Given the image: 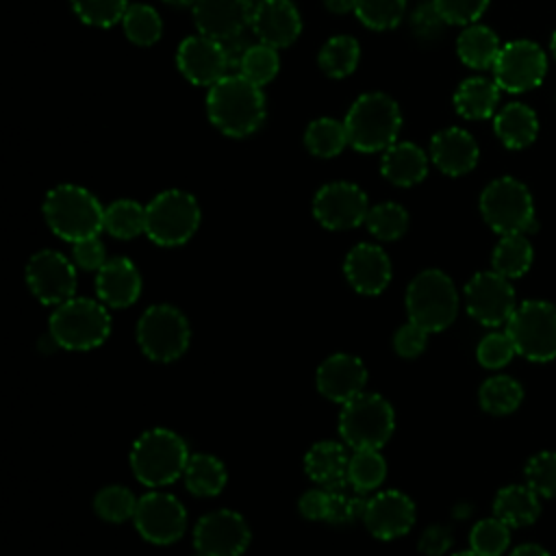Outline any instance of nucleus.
Instances as JSON below:
<instances>
[{
    "instance_id": "obj_1",
    "label": "nucleus",
    "mask_w": 556,
    "mask_h": 556,
    "mask_svg": "<svg viewBox=\"0 0 556 556\" xmlns=\"http://www.w3.org/2000/svg\"><path fill=\"white\" fill-rule=\"evenodd\" d=\"M206 113L224 135L248 137L265 119V96L241 74H228L208 89Z\"/></svg>"
},
{
    "instance_id": "obj_2",
    "label": "nucleus",
    "mask_w": 556,
    "mask_h": 556,
    "mask_svg": "<svg viewBox=\"0 0 556 556\" xmlns=\"http://www.w3.org/2000/svg\"><path fill=\"white\" fill-rule=\"evenodd\" d=\"M189 460L187 443L167 428H150L130 447V469L146 486L172 484L185 473Z\"/></svg>"
},
{
    "instance_id": "obj_3",
    "label": "nucleus",
    "mask_w": 556,
    "mask_h": 556,
    "mask_svg": "<svg viewBox=\"0 0 556 556\" xmlns=\"http://www.w3.org/2000/svg\"><path fill=\"white\" fill-rule=\"evenodd\" d=\"M43 217L54 235L65 241L98 237L104 228V208L93 193L78 185H59L43 200Z\"/></svg>"
},
{
    "instance_id": "obj_4",
    "label": "nucleus",
    "mask_w": 556,
    "mask_h": 556,
    "mask_svg": "<svg viewBox=\"0 0 556 556\" xmlns=\"http://www.w3.org/2000/svg\"><path fill=\"white\" fill-rule=\"evenodd\" d=\"M348 141L358 152H378L395 143L402 115L393 98L387 93H365L354 100L345 115Z\"/></svg>"
},
{
    "instance_id": "obj_5",
    "label": "nucleus",
    "mask_w": 556,
    "mask_h": 556,
    "mask_svg": "<svg viewBox=\"0 0 556 556\" xmlns=\"http://www.w3.org/2000/svg\"><path fill=\"white\" fill-rule=\"evenodd\" d=\"M109 332L111 315L98 300L70 298L50 315V337L63 350H93L106 341Z\"/></svg>"
},
{
    "instance_id": "obj_6",
    "label": "nucleus",
    "mask_w": 556,
    "mask_h": 556,
    "mask_svg": "<svg viewBox=\"0 0 556 556\" xmlns=\"http://www.w3.org/2000/svg\"><path fill=\"white\" fill-rule=\"evenodd\" d=\"M408 321L426 332H441L456 319L458 293L454 280L441 269L419 271L406 287Z\"/></svg>"
},
{
    "instance_id": "obj_7",
    "label": "nucleus",
    "mask_w": 556,
    "mask_h": 556,
    "mask_svg": "<svg viewBox=\"0 0 556 556\" xmlns=\"http://www.w3.org/2000/svg\"><path fill=\"white\" fill-rule=\"evenodd\" d=\"M395 415L391 404L378 393H361L343 404L339 432L352 450H380L393 434Z\"/></svg>"
},
{
    "instance_id": "obj_8",
    "label": "nucleus",
    "mask_w": 556,
    "mask_h": 556,
    "mask_svg": "<svg viewBox=\"0 0 556 556\" xmlns=\"http://www.w3.org/2000/svg\"><path fill=\"white\" fill-rule=\"evenodd\" d=\"M506 332L519 356L532 363L556 358V306L545 300H526L517 304L506 321Z\"/></svg>"
},
{
    "instance_id": "obj_9",
    "label": "nucleus",
    "mask_w": 556,
    "mask_h": 556,
    "mask_svg": "<svg viewBox=\"0 0 556 556\" xmlns=\"http://www.w3.org/2000/svg\"><path fill=\"white\" fill-rule=\"evenodd\" d=\"M200 226L195 198L180 189H167L146 206V235L156 245H182Z\"/></svg>"
},
{
    "instance_id": "obj_10",
    "label": "nucleus",
    "mask_w": 556,
    "mask_h": 556,
    "mask_svg": "<svg viewBox=\"0 0 556 556\" xmlns=\"http://www.w3.org/2000/svg\"><path fill=\"white\" fill-rule=\"evenodd\" d=\"M191 341V328L182 311L172 304L148 306L137 321V343L141 352L159 363L180 358Z\"/></svg>"
},
{
    "instance_id": "obj_11",
    "label": "nucleus",
    "mask_w": 556,
    "mask_h": 556,
    "mask_svg": "<svg viewBox=\"0 0 556 556\" xmlns=\"http://www.w3.org/2000/svg\"><path fill=\"white\" fill-rule=\"evenodd\" d=\"M484 222L500 235L528 232L534 226V202L523 182L502 176L489 182L480 195Z\"/></svg>"
},
{
    "instance_id": "obj_12",
    "label": "nucleus",
    "mask_w": 556,
    "mask_h": 556,
    "mask_svg": "<svg viewBox=\"0 0 556 556\" xmlns=\"http://www.w3.org/2000/svg\"><path fill=\"white\" fill-rule=\"evenodd\" d=\"M467 313L482 326L497 328L506 326L517 308L515 289L508 278L497 271H478L465 285Z\"/></svg>"
},
{
    "instance_id": "obj_13",
    "label": "nucleus",
    "mask_w": 556,
    "mask_h": 556,
    "mask_svg": "<svg viewBox=\"0 0 556 556\" xmlns=\"http://www.w3.org/2000/svg\"><path fill=\"white\" fill-rule=\"evenodd\" d=\"M137 532L154 545H169L187 530V510L178 497L150 491L139 497L132 515Z\"/></svg>"
},
{
    "instance_id": "obj_14",
    "label": "nucleus",
    "mask_w": 556,
    "mask_h": 556,
    "mask_svg": "<svg viewBox=\"0 0 556 556\" xmlns=\"http://www.w3.org/2000/svg\"><path fill=\"white\" fill-rule=\"evenodd\" d=\"M545 72H547L545 52L541 50V46L528 39H517L502 46L493 63L495 83L500 85V89L510 93H521L541 85Z\"/></svg>"
},
{
    "instance_id": "obj_15",
    "label": "nucleus",
    "mask_w": 556,
    "mask_h": 556,
    "mask_svg": "<svg viewBox=\"0 0 556 556\" xmlns=\"http://www.w3.org/2000/svg\"><path fill=\"white\" fill-rule=\"evenodd\" d=\"M26 285L41 304H63L76 291V265L56 250H41L26 265Z\"/></svg>"
},
{
    "instance_id": "obj_16",
    "label": "nucleus",
    "mask_w": 556,
    "mask_h": 556,
    "mask_svg": "<svg viewBox=\"0 0 556 556\" xmlns=\"http://www.w3.org/2000/svg\"><path fill=\"white\" fill-rule=\"evenodd\" d=\"M369 204L354 182H328L313 198V215L328 230H350L365 224Z\"/></svg>"
},
{
    "instance_id": "obj_17",
    "label": "nucleus",
    "mask_w": 556,
    "mask_h": 556,
    "mask_svg": "<svg viewBox=\"0 0 556 556\" xmlns=\"http://www.w3.org/2000/svg\"><path fill=\"white\" fill-rule=\"evenodd\" d=\"M193 545L206 556H241L250 545V526L235 510H213L198 519Z\"/></svg>"
},
{
    "instance_id": "obj_18",
    "label": "nucleus",
    "mask_w": 556,
    "mask_h": 556,
    "mask_svg": "<svg viewBox=\"0 0 556 556\" xmlns=\"http://www.w3.org/2000/svg\"><path fill=\"white\" fill-rule=\"evenodd\" d=\"M363 521H365V528L376 539L391 541L406 534L413 528L415 504L402 491H395V489L380 491L367 497Z\"/></svg>"
},
{
    "instance_id": "obj_19",
    "label": "nucleus",
    "mask_w": 556,
    "mask_h": 556,
    "mask_svg": "<svg viewBox=\"0 0 556 556\" xmlns=\"http://www.w3.org/2000/svg\"><path fill=\"white\" fill-rule=\"evenodd\" d=\"M176 63L180 74L200 87H213L217 80L228 76V63L219 41L204 35L182 39L176 52Z\"/></svg>"
},
{
    "instance_id": "obj_20",
    "label": "nucleus",
    "mask_w": 556,
    "mask_h": 556,
    "mask_svg": "<svg viewBox=\"0 0 556 556\" xmlns=\"http://www.w3.org/2000/svg\"><path fill=\"white\" fill-rule=\"evenodd\" d=\"M256 0H198L193 4V20L200 35L215 41L241 35L250 24Z\"/></svg>"
},
{
    "instance_id": "obj_21",
    "label": "nucleus",
    "mask_w": 556,
    "mask_h": 556,
    "mask_svg": "<svg viewBox=\"0 0 556 556\" xmlns=\"http://www.w3.org/2000/svg\"><path fill=\"white\" fill-rule=\"evenodd\" d=\"M367 382V369L358 356L332 354L324 358L315 374L317 391L330 402L345 404L363 393Z\"/></svg>"
},
{
    "instance_id": "obj_22",
    "label": "nucleus",
    "mask_w": 556,
    "mask_h": 556,
    "mask_svg": "<svg viewBox=\"0 0 556 556\" xmlns=\"http://www.w3.org/2000/svg\"><path fill=\"white\" fill-rule=\"evenodd\" d=\"M350 287L363 295H378L391 280V261L387 252L374 243L354 245L343 263Z\"/></svg>"
},
{
    "instance_id": "obj_23",
    "label": "nucleus",
    "mask_w": 556,
    "mask_h": 556,
    "mask_svg": "<svg viewBox=\"0 0 556 556\" xmlns=\"http://www.w3.org/2000/svg\"><path fill=\"white\" fill-rule=\"evenodd\" d=\"M250 28L261 39V43L271 48H287L298 39L302 20L289 0H263L256 2Z\"/></svg>"
},
{
    "instance_id": "obj_24",
    "label": "nucleus",
    "mask_w": 556,
    "mask_h": 556,
    "mask_svg": "<svg viewBox=\"0 0 556 556\" xmlns=\"http://www.w3.org/2000/svg\"><path fill=\"white\" fill-rule=\"evenodd\" d=\"M96 291L102 304L111 308H126L141 295L139 269L128 258H111L98 269Z\"/></svg>"
},
{
    "instance_id": "obj_25",
    "label": "nucleus",
    "mask_w": 556,
    "mask_h": 556,
    "mask_svg": "<svg viewBox=\"0 0 556 556\" xmlns=\"http://www.w3.org/2000/svg\"><path fill=\"white\" fill-rule=\"evenodd\" d=\"M478 143L463 128H445L430 141V156L434 165L447 176H463L478 163Z\"/></svg>"
},
{
    "instance_id": "obj_26",
    "label": "nucleus",
    "mask_w": 556,
    "mask_h": 556,
    "mask_svg": "<svg viewBox=\"0 0 556 556\" xmlns=\"http://www.w3.org/2000/svg\"><path fill=\"white\" fill-rule=\"evenodd\" d=\"M348 454L343 443L319 441L304 456L306 476L324 489H343L348 484Z\"/></svg>"
},
{
    "instance_id": "obj_27",
    "label": "nucleus",
    "mask_w": 556,
    "mask_h": 556,
    "mask_svg": "<svg viewBox=\"0 0 556 556\" xmlns=\"http://www.w3.org/2000/svg\"><path fill=\"white\" fill-rule=\"evenodd\" d=\"M380 172L389 182L397 187H413L426 178L428 159L415 143L395 141L384 150Z\"/></svg>"
},
{
    "instance_id": "obj_28",
    "label": "nucleus",
    "mask_w": 556,
    "mask_h": 556,
    "mask_svg": "<svg viewBox=\"0 0 556 556\" xmlns=\"http://www.w3.org/2000/svg\"><path fill=\"white\" fill-rule=\"evenodd\" d=\"M541 495L528 484H508L497 491L493 500V513L510 528H523L539 519Z\"/></svg>"
},
{
    "instance_id": "obj_29",
    "label": "nucleus",
    "mask_w": 556,
    "mask_h": 556,
    "mask_svg": "<svg viewBox=\"0 0 556 556\" xmlns=\"http://www.w3.org/2000/svg\"><path fill=\"white\" fill-rule=\"evenodd\" d=\"M493 128L506 148L519 150L536 139L539 119L530 106L521 102H510L495 115Z\"/></svg>"
},
{
    "instance_id": "obj_30",
    "label": "nucleus",
    "mask_w": 556,
    "mask_h": 556,
    "mask_svg": "<svg viewBox=\"0 0 556 556\" xmlns=\"http://www.w3.org/2000/svg\"><path fill=\"white\" fill-rule=\"evenodd\" d=\"M497 100H500V85L482 76L463 80L454 93V106L467 119L491 117L497 106Z\"/></svg>"
},
{
    "instance_id": "obj_31",
    "label": "nucleus",
    "mask_w": 556,
    "mask_h": 556,
    "mask_svg": "<svg viewBox=\"0 0 556 556\" xmlns=\"http://www.w3.org/2000/svg\"><path fill=\"white\" fill-rule=\"evenodd\" d=\"M182 478H185V486L193 495L213 497V495L222 493V489L226 486L228 473L217 456L198 452V454L189 456Z\"/></svg>"
},
{
    "instance_id": "obj_32",
    "label": "nucleus",
    "mask_w": 556,
    "mask_h": 556,
    "mask_svg": "<svg viewBox=\"0 0 556 556\" xmlns=\"http://www.w3.org/2000/svg\"><path fill=\"white\" fill-rule=\"evenodd\" d=\"M456 50L465 65L473 70H484V67H493L502 46L497 35L491 28L482 24H471L460 33L456 41Z\"/></svg>"
},
{
    "instance_id": "obj_33",
    "label": "nucleus",
    "mask_w": 556,
    "mask_h": 556,
    "mask_svg": "<svg viewBox=\"0 0 556 556\" xmlns=\"http://www.w3.org/2000/svg\"><path fill=\"white\" fill-rule=\"evenodd\" d=\"M532 258H534V250L523 232L502 235V239L493 250L491 267L500 276L513 280V278H521L532 267Z\"/></svg>"
},
{
    "instance_id": "obj_34",
    "label": "nucleus",
    "mask_w": 556,
    "mask_h": 556,
    "mask_svg": "<svg viewBox=\"0 0 556 556\" xmlns=\"http://www.w3.org/2000/svg\"><path fill=\"white\" fill-rule=\"evenodd\" d=\"M478 400L482 410L491 415H510L519 408L523 400V387L515 378L497 374L482 382Z\"/></svg>"
},
{
    "instance_id": "obj_35",
    "label": "nucleus",
    "mask_w": 556,
    "mask_h": 556,
    "mask_svg": "<svg viewBox=\"0 0 556 556\" xmlns=\"http://www.w3.org/2000/svg\"><path fill=\"white\" fill-rule=\"evenodd\" d=\"M387 476V463L380 450H354L348 463V484L356 493H369L382 484Z\"/></svg>"
},
{
    "instance_id": "obj_36",
    "label": "nucleus",
    "mask_w": 556,
    "mask_h": 556,
    "mask_svg": "<svg viewBox=\"0 0 556 556\" xmlns=\"http://www.w3.org/2000/svg\"><path fill=\"white\" fill-rule=\"evenodd\" d=\"M358 56H361L358 41L354 37L339 35V37L328 39L321 46L317 61H319V67L324 74H328L332 78H343L356 70Z\"/></svg>"
},
{
    "instance_id": "obj_37",
    "label": "nucleus",
    "mask_w": 556,
    "mask_h": 556,
    "mask_svg": "<svg viewBox=\"0 0 556 556\" xmlns=\"http://www.w3.org/2000/svg\"><path fill=\"white\" fill-rule=\"evenodd\" d=\"M304 143L311 154L330 159V156H337L350 141H348L345 124H341L332 117H319L308 124V128L304 132Z\"/></svg>"
},
{
    "instance_id": "obj_38",
    "label": "nucleus",
    "mask_w": 556,
    "mask_h": 556,
    "mask_svg": "<svg viewBox=\"0 0 556 556\" xmlns=\"http://www.w3.org/2000/svg\"><path fill=\"white\" fill-rule=\"evenodd\" d=\"M104 230L117 239L146 232V206L135 200H115L104 208Z\"/></svg>"
},
{
    "instance_id": "obj_39",
    "label": "nucleus",
    "mask_w": 556,
    "mask_h": 556,
    "mask_svg": "<svg viewBox=\"0 0 556 556\" xmlns=\"http://www.w3.org/2000/svg\"><path fill=\"white\" fill-rule=\"evenodd\" d=\"M367 230L380 241H395L408 228V213L395 202H382L367 211L365 217Z\"/></svg>"
},
{
    "instance_id": "obj_40",
    "label": "nucleus",
    "mask_w": 556,
    "mask_h": 556,
    "mask_svg": "<svg viewBox=\"0 0 556 556\" xmlns=\"http://www.w3.org/2000/svg\"><path fill=\"white\" fill-rule=\"evenodd\" d=\"M137 502L139 500L135 497V493L130 489H126L122 484H109L96 493L93 508H96L98 517H102L104 521L119 523V521L132 519Z\"/></svg>"
},
{
    "instance_id": "obj_41",
    "label": "nucleus",
    "mask_w": 556,
    "mask_h": 556,
    "mask_svg": "<svg viewBox=\"0 0 556 556\" xmlns=\"http://www.w3.org/2000/svg\"><path fill=\"white\" fill-rule=\"evenodd\" d=\"M510 545V526L497 517L480 519L469 532V549L480 556H502Z\"/></svg>"
},
{
    "instance_id": "obj_42",
    "label": "nucleus",
    "mask_w": 556,
    "mask_h": 556,
    "mask_svg": "<svg viewBox=\"0 0 556 556\" xmlns=\"http://www.w3.org/2000/svg\"><path fill=\"white\" fill-rule=\"evenodd\" d=\"M124 33L137 46H152L159 41L163 24L159 13L148 4H130L124 13Z\"/></svg>"
},
{
    "instance_id": "obj_43",
    "label": "nucleus",
    "mask_w": 556,
    "mask_h": 556,
    "mask_svg": "<svg viewBox=\"0 0 556 556\" xmlns=\"http://www.w3.org/2000/svg\"><path fill=\"white\" fill-rule=\"evenodd\" d=\"M278 67H280V61H278L276 48L267 43H252L239 65V74L250 83L263 87L269 80H274V76L278 74Z\"/></svg>"
},
{
    "instance_id": "obj_44",
    "label": "nucleus",
    "mask_w": 556,
    "mask_h": 556,
    "mask_svg": "<svg viewBox=\"0 0 556 556\" xmlns=\"http://www.w3.org/2000/svg\"><path fill=\"white\" fill-rule=\"evenodd\" d=\"M404 9L406 0H354L356 17L374 30H389L397 26Z\"/></svg>"
},
{
    "instance_id": "obj_45",
    "label": "nucleus",
    "mask_w": 556,
    "mask_h": 556,
    "mask_svg": "<svg viewBox=\"0 0 556 556\" xmlns=\"http://www.w3.org/2000/svg\"><path fill=\"white\" fill-rule=\"evenodd\" d=\"M526 484L541 497H556V452H539L526 463Z\"/></svg>"
},
{
    "instance_id": "obj_46",
    "label": "nucleus",
    "mask_w": 556,
    "mask_h": 556,
    "mask_svg": "<svg viewBox=\"0 0 556 556\" xmlns=\"http://www.w3.org/2000/svg\"><path fill=\"white\" fill-rule=\"evenodd\" d=\"M76 15L91 26H113L124 20L126 0H72Z\"/></svg>"
},
{
    "instance_id": "obj_47",
    "label": "nucleus",
    "mask_w": 556,
    "mask_h": 556,
    "mask_svg": "<svg viewBox=\"0 0 556 556\" xmlns=\"http://www.w3.org/2000/svg\"><path fill=\"white\" fill-rule=\"evenodd\" d=\"M515 354V343L506 330L482 337V341L476 348V358L484 369H502L513 361Z\"/></svg>"
},
{
    "instance_id": "obj_48",
    "label": "nucleus",
    "mask_w": 556,
    "mask_h": 556,
    "mask_svg": "<svg viewBox=\"0 0 556 556\" xmlns=\"http://www.w3.org/2000/svg\"><path fill=\"white\" fill-rule=\"evenodd\" d=\"M332 497H330V515H328V523L334 526H343V523H354L356 519H363L365 515V506H367V497H363V493H345L343 489H330Z\"/></svg>"
},
{
    "instance_id": "obj_49",
    "label": "nucleus",
    "mask_w": 556,
    "mask_h": 556,
    "mask_svg": "<svg viewBox=\"0 0 556 556\" xmlns=\"http://www.w3.org/2000/svg\"><path fill=\"white\" fill-rule=\"evenodd\" d=\"M432 2L445 24H473L489 7V0H432Z\"/></svg>"
},
{
    "instance_id": "obj_50",
    "label": "nucleus",
    "mask_w": 556,
    "mask_h": 556,
    "mask_svg": "<svg viewBox=\"0 0 556 556\" xmlns=\"http://www.w3.org/2000/svg\"><path fill=\"white\" fill-rule=\"evenodd\" d=\"M72 261L80 269L98 271L106 263V248L98 237H87V239L74 241Z\"/></svg>"
},
{
    "instance_id": "obj_51",
    "label": "nucleus",
    "mask_w": 556,
    "mask_h": 556,
    "mask_svg": "<svg viewBox=\"0 0 556 556\" xmlns=\"http://www.w3.org/2000/svg\"><path fill=\"white\" fill-rule=\"evenodd\" d=\"M428 334L421 326H417L415 321H408L404 326L397 328L395 337H393V348L400 356L404 358H415L426 350L428 343Z\"/></svg>"
},
{
    "instance_id": "obj_52",
    "label": "nucleus",
    "mask_w": 556,
    "mask_h": 556,
    "mask_svg": "<svg viewBox=\"0 0 556 556\" xmlns=\"http://www.w3.org/2000/svg\"><path fill=\"white\" fill-rule=\"evenodd\" d=\"M330 497H332V491L330 489H311L306 491L300 502H298V508H300V515L306 517V519H313V521H328V515H330Z\"/></svg>"
},
{
    "instance_id": "obj_53",
    "label": "nucleus",
    "mask_w": 556,
    "mask_h": 556,
    "mask_svg": "<svg viewBox=\"0 0 556 556\" xmlns=\"http://www.w3.org/2000/svg\"><path fill=\"white\" fill-rule=\"evenodd\" d=\"M443 24H445V22H443V17L439 15L434 2H424V4H419V7L415 9V13H413V30H415V35H419V37H434V35H439V30H441Z\"/></svg>"
},
{
    "instance_id": "obj_54",
    "label": "nucleus",
    "mask_w": 556,
    "mask_h": 556,
    "mask_svg": "<svg viewBox=\"0 0 556 556\" xmlns=\"http://www.w3.org/2000/svg\"><path fill=\"white\" fill-rule=\"evenodd\" d=\"M452 547V532L445 526H430L419 536V552L426 556H441Z\"/></svg>"
},
{
    "instance_id": "obj_55",
    "label": "nucleus",
    "mask_w": 556,
    "mask_h": 556,
    "mask_svg": "<svg viewBox=\"0 0 556 556\" xmlns=\"http://www.w3.org/2000/svg\"><path fill=\"white\" fill-rule=\"evenodd\" d=\"M219 46H222V52H224V56H226L228 70H239V65H241V61H243V56H245V52H248V48H250L252 43H250L248 37L241 33V35H235V37H228V39L219 41Z\"/></svg>"
},
{
    "instance_id": "obj_56",
    "label": "nucleus",
    "mask_w": 556,
    "mask_h": 556,
    "mask_svg": "<svg viewBox=\"0 0 556 556\" xmlns=\"http://www.w3.org/2000/svg\"><path fill=\"white\" fill-rule=\"evenodd\" d=\"M510 556H549V552L536 543H523V545H517Z\"/></svg>"
},
{
    "instance_id": "obj_57",
    "label": "nucleus",
    "mask_w": 556,
    "mask_h": 556,
    "mask_svg": "<svg viewBox=\"0 0 556 556\" xmlns=\"http://www.w3.org/2000/svg\"><path fill=\"white\" fill-rule=\"evenodd\" d=\"M326 9L341 15V13H348V11H354V0H324Z\"/></svg>"
},
{
    "instance_id": "obj_58",
    "label": "nucleus",
    "mask_w": 556,
    "mask_h": 556,
    "mask_svg": "<svg viewBox=\"0 0 556 556\" xmlns=\"http://www.w3.org/2000/svg\"><path fill=\"white\" fill-rule=\"evenodd\" d=\"M169 4H176V7H189V4H195L198 0H165Z\"/></svg>"
},
{
    "instance_id": "obj_59",
    "label": "nucleus",
    "mask_w": 556,
    "mask_h": 556,
    "mask_svg": "<svg viewBox=\"0 0 556 556\" xmlns=\"http://www.w3.org/2000/svg\"><path fill=\"white\" fill-rule=\"evenodd\" d=\"M552 54H554V59H556V30H554V35H552Z\"/></svg>"
},
{
    "instance_id": "obj_60",
    "label": "nucleus",
    "mask_w": 556,
    "mask_h": 556,
    "mask_svg": "<svg viewBox=\"0 0 556 556\" xmlns=\"http://www.w3.org/2000/svg\"><path fill=\"white\" fill-rule=\"evenodd\" d=\"M454 556H480V554H476L473 549H467V552H458V554H454Z\"/></svg>"
},
{
    "instance_id": "obj_61",
    "label": "nucleus",
    "mask_w": 556,
    "mask_h": 556,
    "mask_svg": "<svg viewBox=\"0 0 556 556\" xmlns=\"http://www.w3.org/2000/svg\"><path fill=\"white\" fill-rule=\"evenodd\" d=\"M195 556H206V554H200V552H198V554H195Z\"/></svg>"
},
{
    "instance_id": "obj_62",
    "label": "nucleus",
    "mask_w": 556,
    "mask_h": 556,
    "mask_svg": "<svg viewBox=\"0 0 556 556\" xmlns=\"http://www.w3.org/2000/svg\"><path fill=\"white\" fill-rule=\"evenodd\" d=\"M256 2H263V0H256Z\"/></svg>"
}]
</instances>
